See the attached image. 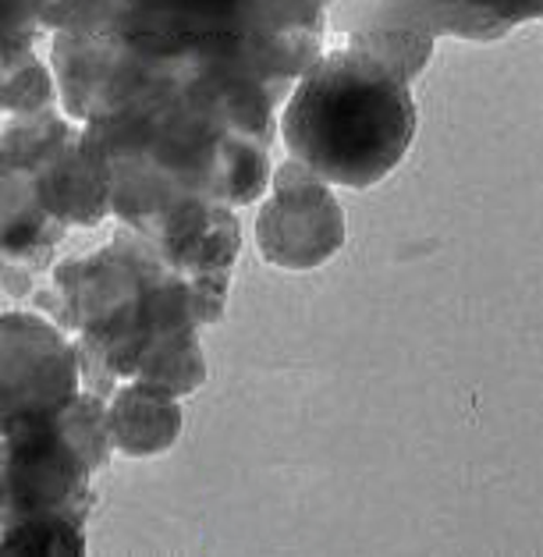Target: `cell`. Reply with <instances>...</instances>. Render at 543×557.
I'll return each instance as SVG.
<instances>
[{
  "mask_svg": "<svg viewBox=\"0 0 543 557\" xmlns=\"http://www.w3.org/2000/svg\"><path fill=\"white\" fill-rule=\"evenodd\" d=\"M412 83L359 47H337L292 86L281 103L288 157L331 188L366 193L387 178L416 139Z\"/></svg>",
  "mask_w": 543,
  "mask_h": 557,
  "instance_id": "1",
  "label": "cell"
},
{
  "mask_svg": "<svg viewBox=\"0 0 543 557\" xmlns=\"http://www.w3.org/2000/svg\"><path fill=\"white\" fill-rule=\"evenodd\" d=\"M78 391L72 334L39 309L0 312V437L58 416Z\"/></svg>",
  "mask_w": 543,
  "mask_h": 557,
  "instance_id": "2",
  "label": "cell"
},
{
  "mask_svg": "<svg viewBox=\"0 0 543 557\" xmlns=\"http://www.w3.org/2000/svg\"><path fill=\"white\" fill-rule=\"evenodd\" d=\"M270 199L256 216V246L277 270H317L345 249V210L331 185L320 182L298 160H284L270 174Z\"/></svg>",
  "mask_w": 543,
  "mask_h": 557,
  "instance_id": "3",
  "label": "cell"
},
{
  "mask_svg": "<svg viewBox=\"0 0 543 557\" xmlns=\"http://www.w3.org/2000/svg\"><path fill=\"white\" fill-rule=\"evenodd\" d=\"M132 231V227H128ZM160 260L178 274H231L242 252V224L231 207L188 196L135 227Z\"/></svg>",
  "mask_w": 543,
  "mask_h": 557,
  "instance_id": "4",
  "label": "cell"
},
{
  "mask_svg": "<svg viewBox=\"0 0 543 557\" xmlns=\"http://www.w3.org/2000/svg\"><path fill=\"white\" fill-rule=\"evenodd\" d=\"M543 15V0H380L366 15L370 29H395L437 44L441 36L494 44Z\"/></svg>",
  "mask_w": 543,
  "mask_h": 557,
  "instance_id": "5",
  "label": "cell"
},
{
  "mask_svg": "<svg viewBox=\"0 0 543 557\" xmlns=\"http://www.w3.org/2000/svg\"><path fill=\"white\" fill-rule=\"evenodd\" d=\"M29 185L39 207L64 227H97L111 216V178L86 149L83 128L33 174Z\"/></svg>",
  "mask_w": 543,
  "mask_h": 557,
  "instance_id": "6",
  "label": "cell"
},
{
  "mask_svg": "<svg viewBox=\"0 0 543 557\" xmlns=\"http://www.w3.org/2000/svg\"><path fill=\"white\" fill-rule=\"evenodd\" d=\"M182 426V398L143 380H125L107 398V437H111L114 455L157 458L178 444Z\"/></svg>",
  "mask_w": 543,
  "mask_h": 557,
  "instance_id": "7",
  "label": "cell"
},
{
  "mask_svg": "<svg viewBox=\"0 0 543 557\" xmlns=\"http://www.w3.org/2000/svg\"><path fill=\"white\" fill-rule=\"evenodd\" d=\"M0 554L8 557H83L86 525L72 515L39 511L0 522Z\"/></svg>",
  "mask_w": 543,
  "mask_h": 557,
  "instance_id": "8",
  "label": "cell"
},
{
  "mask_svg": "<svg viewBox=\"0 0 543 557\" xmlns=\"http://www.w3.org/2000/svg\"><path fill=\"white\" fill-rule=\"evenodd\" d=\"M135 380L168 391L174 398L196 394L202 384H207V356H202L199 331L174 334V337H164V342L149 345Z\"/></svg>",
  "mask_w": 543,
  "mask_h": 557,
  "instance_id": "9",
  "label": "cell"
},
{
  "mask_svg": "<svg viewBox=\"0 0 543 557\" xmlns=\"http://www.w3.org/2000/svg\"><path fill=\"white\" fill-rule=\"evenodd\" d=\"M29 44V39H15V36H0V78H4V67H8V61L15 58V53Z\"/></svg>",
  "mask_w": 543,
  "mask_h": 557,
  "instance_id": "10",
  "label": "cell"
}]
</instances>
